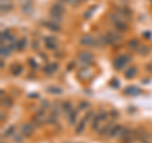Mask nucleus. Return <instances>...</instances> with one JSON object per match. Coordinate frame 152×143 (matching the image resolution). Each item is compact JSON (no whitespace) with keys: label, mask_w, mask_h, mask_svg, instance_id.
<instances>
[{"label":"nucleus","mask_w":152,"mask_h":143,"mask_svg":"<svg viewBox=\"0 0 152 143\" xmlns=\"http://www.w3.org/2000/svg\"><path fill=\"white\" fill-rule=\"evenodd\" d=\"M137 51H138V53L141 56H147V55H148V52H150V48L147 46H140Z\"/></svg>","instance_id":"5701e85b"},{"label":"nucleus","mask_w":152,"mask_h":143,"mask_svg":"<svg viewBox=\"0 0 152 143\" xmlns=\"http://www.w3.org/2000/svg\"><path fill=\"white\" fill-rule=\"evenodd\" d=\"M47 123H48V124H56L57 123V115H53V114H52V117H50L48 119H47Z\"/></svg>","instance_id":"c85d7f7f"},{"label":"nucleus","mask_w":152,"mask_h":143,"mask_svg":"<svg viewBox=\"0 0 152 143\" xmlns=\"http://www.w3.org/2000/svg\"><path fill=\"white\" fill-rule=\"evenodd\" d=\"M80 108H81V109H86V108H89V104L88 103H81V104H80Z\"/></svg>","instance_id":"4c0bfd02"},{"label":"nucleus","mask_w":152,"mask_h":143,"mask_svg":"<svg viewBox=\"0 0 152 143\" xmlns=\"http://www.w3.org/2000/svg\"><path fill=\"white\" fill-rule=\"evenodd\" d=\"M29 65L32 66V69H37V67H38L37 62H34V60H33V58H31V60H29Z\"/></svg>","instance_id":"72a5a7b5"},{"label":"nucleus","mask_w":152,"mask_h":143,"mask_svg":"<svg viewBox=\"0 0 152 143\" xmlns=\"http://www.w3.org/2000/svg\"><path fill=\"white\" fill-rule=\"evenodd\" d=\"M137 74V69L136 67H128L127 71L124 72V77L126 79H133Z\"/></svg>","instance_id":"4468645a"},{"label":"nucleus","mask_w":152,"mask_h":143,"mask_svg":"<svg viewBox=\"0 0 152 143\" xmlns=\"http://www.w3.org/2000/svg\"><path fill=\"white\" fill-rule=\"evenodd\" d=\"M22 10H23V13H24V14H29V13H32V10H33L32 3H31V4H26V5H23Z\"/></svg>","instance_id":"a878e982"},{"label":"nucleus","mask_w":152,"mask_h":143,"mask_svg":"<svg viewBox=\"0 0 152 143\" xmlns=\"http://www.w3.org/2000/svg\"><path fill=\"white\" fill-rule=\"evenodd\" d=\"M33 120H34L36 127H41L42 124H43V123H46L47 118H46V112H45V109H41V110H38V112L36 113L34 118H33Z\"/></svg>","instance_id":"20e7f679"},{"label":"nucleus","mask_w":152,"mask_h":143,"mask_svg":"<svg viewBox=\"0 0 152 143\" xmlns=\"http://www.w3.org/2000/svg\"><path fill=\"white\" fill-rule=\"evenodd\" d=\"M26 46H27V39H26V38H23V39H20V41H18V42H17L15 50H17V51H23Z\"/></svg>","instance_id":"412c9836"},{"label":"nucleus","mask_w":152,"mask_h":143,"mask_svg":"<svg viewBox=\"0 0 152 143\" xmlns=\"http://www.w3.org/2000/svg\"><path fill=\"white\" fill-rule=\"evenodd\" d=\"M12 52L13 50L10 48V47H8V46H3L1 45V51H0V53H1L3 57H8V56H10L12 55Z\"/></svg>","instance_id":"dca6fc26"},{"label":"nucleus","mask_w":152,"mask_h":143,"mask_svg":"<svg viewBox=\"0 0 152 143\" xmlns=\"http://www.w3.org/2000/svg\"><path fill=\"white\" fill-rule=\"evenodd\" d=\"M0 66H1V69L4 67V61H3V60H1V61H0Z\"/></svg>","instance_id":"ea45409f"},{"label":"nucleus","mask_w":152,"mask_h":143,"mask_svg":"<svg viewBox=\"0 0 152 143\" xmlns=\"http://www.w3.org/2000/svg\"><path fill=\"white\" fill-rule=\"evenodd\" d=\"M110 115H112L113 118H118V115H119V114H118V112H117V110H112Z\"/></svg>","instance_id":"c9c22d12"},{"label":"nucleus","mask_w":152,"mask_h":143,"mask_svg":"<svg viewBox=\"0 0 152 143\" xmlns=\"http://www.w3.org/2000/svg\"><path fill=\"white\" fill-rule=\"evenodd\" d=\"M80 43H81L83 46H94V45L98 43V41L95 39L93 36L86 34V36H84L81 39H80Z\"/></svg>","instance_id":"6e6552de"},{"label":"nucleus","mask_w":152,"mask_h":143,"mask_svg":"<svg viewBox=\"0 0 152 143\" xmlns=\"http://www.w3.org/2000/svg\"><path fill=\"white\" fill-rule=\"evenodd\" d=\"M143 36H145V37H148V38H150V37H151V33H150V32H146Z\"/></svg>","instance_id":"58836bf2"},{"label":"nucleus","mask_w":152,"mask_h":143,"mask_svg":"<svg viewBox=\"0 0 152 143\" xmlns=\"http://www.w3.org/2000/svg\"><path fill=\"white\" fill-rule=\"evenodd\" d=\"M23 137H24V136H23V133H22V132H20V133L15 132V133H14V134H13L14 141H15L17 143H22V142H23Z\"/></svg>","instance_id":"393cba45"},{"label":"nucleus","mask_w":152,"mask_h":143,"mask_svg":"<svg viewBox=\"0 0 152 143\" xmlns=\"http://www.w3.org/2000/svg\"><path fill=\"white\" fill-rule=\"evenodd\" d=\"M77 58H79V61L81 63L88 65V63H91L94 61V55L90 51H81L77 55Z\"/></svg>","instance_id":"7ed1b4c3"},{"label":"nucleus","mask_w":152,"mask_h":143,"mask_svg":"<svg viewBox=\"0 0 152 143\" xmlns=\"http://www.w3.org/2000/svg\"><path fill=\"white\" fill-rule=\"evenodd\" d=\"M13 9V4L12 3H5V4H1V12L3 13H8Z\"/></svg>","instance_id":"b1692460"},{"label":"nucleus","mask_w":152,"mask_h":143,"mask_svg":"<svg viewBox=\"0 0 152 143\" xmlns=\"http://www.w3.org/2000/svg\"><path fill=\"white\" fill-rule=\"evenodd\" d=\"M32 47H33L34 50H38V48H39V43H38L37 41H34V42H33V45H32Z\"/></svg>","instance_id":"f704fd0d"},{"label":"nucleus","mask_w":152,"mask_h":143,"mask_svg":"<svg viewBox=\"0 0 152 143\" xmlns=\"http://www.w3.org/2000/svg\"><path fill=\"white\" fill-rule=\"evenodd\" d=\"M105 38H107V43H108V45H113V43H117V42H121L122 36L118 34L117 32L109 31L107 34H105Z\"/></svg>","instance_id":"39448f33"},{"label":"nucleus","mask_w":152,"mask_h":143,"mask_svg":"<svg viewBox=\"0 0 152 143\" xmlns=\"http://www.w3.org/2000/svg\"><path fill=\"white\" fill-rule=\"evenodd\" d=\"M45 45L48 50H56L57 48V42H56V38H53V37H46Z\"/></svg>","instance_id":"1a4fd4ad"},{"label":"nucleus","mask_w":152,"mask_h":143,"mask_svg":"<svg viewBox=\"0 0 152 143\" xmlns=\"http://www.w3.org/2000/svg\"><path fill=\"white\" fill-rule=\"evenodd\" d=\"M61 110L65 112L66 117H69V114L74 110V109H72V104H71L70 101H66V103H64V104H62V109H61Z\"/></svg>","instance_id":"ddd939ff"},{"label":"nucleus","mask_w":152,"mask_h":143,"mask_svg":"<svg viewBox=\"0 0 152 143\" xmlns=\"http://www.w3.org/2000/svg\"><path fill=\"white\" fill-rule=\"evenodd\" d=\"M124 94L128 95V96H137V95L141 94V89L134 86V85H129L124 89Z\"/></svg>","instance_id":"0eeeda50"},{"label":"nucleus","mask_w":152,"mask_h":143,"mask_svg":"<svg viewBox=\"0 0 152 143\" xmlns=\"http://www.w3.org/2000/svg\"><path fill=\"white\" fill-rule=\"evenodd\" d=\"M121 129H122V127H121V125H113V128L110 129V132H109L108 137H117V136H118V133L121 132Z\"/></svg>","instance_id":"a211bd4d"},{"label":"nucleus","mask_w":152,"mask_h":143,"mask_svg":"<svg viewBox=\"0 0 152 143\" xmlns=\"http://www.w3.org/2000/svg\"><path fill=\"white\" fill-rule=\"evenodd\" d=\"M32 0H20V4L22 5H26V4H31Z\"/></svg>","instance_id":"e433bc0d"},{"label":"nucleus","mask_w":152,"mask_h":143,"mask_svg":"<svg viewBox=\"0 0 152 143\" xmlns=\"http://www.w3.org/2000/svg\"><path fill=\"white\" fill-rule=\"evenodd\" d=\"M57 69H58V63H50V65L45 66L43 71H45V74H47V75H53L57 71Z\"/></svg>","instance_id":"9d476101"},{"label":"nucleus","mask_w":152,"mask_h":143,"mask_svg":"<svg viewBox=\"0 0 152 143\" xmlns=\"http://www.w3.org/2000/svg\"><path fill=\"white\" fill-rule=\"evenodd\" d=\"M14 133H15V127L14 125H10V127H8L5 131L3 132V137H10V136H13Z\"/></svg>","instance_id":"6ab92c4d"},{"label":"nucleus","mask_w":152,"mask_h":143,"mask_svg":"<svg viewBox=\"0 0 152 143\" xmlns=\"http://www.w3.org/2000/svg\"><path fill=\"white\" fill-rule=\"evenodd\" d=\"M22 71H23V67L19 63H15L12 66V75L13 76H19L22 74Z\"/></svg>","instance_id":"2eb2a0df"},{"label":"nucleus","mask_w":152,"mask_h":143,"mask_svg":"<svg viewBox=\"0 0 152 143\" xmlns=\"http://www.w3.org/2000/svg\"><path fill=\"white\" fill-rule=\"evenodd\" d=\"M107 119H108V113H107V112H99L93 118L91 129H93V131H98V129H99V125H100V123L107 122Z\"/></svg>","instance_id":"f257e3e1"},{"label":"nucleus","mask_w":152,"mask_h":143,"mask_svg":"<svg viewBox=\"0 0 152 143\" xmlns=\"http://www.w3.org/2000/svg\"><path fill=\"white\" fill-rule=\"evenodd\" d=\"M3 99V101H1V104L4 107H10L12 105V100L10 99H8V98H1Z\"/></svg>","instance_id":"c756f323"},{"label":"nucleus","mask_w":152,"mask_h":143,"mask_svg":"<svg viewBox=\"0 0 152 143\" xmlns=\"http://www.w3.org/2000/svg\"><path fill=\"white\" fill-rule=\"evenodd\" d=\"M42 108H46V109H48L50 108V103H48V100H42Z\"/></svg>","instance_id":"473e14b6"},{"label":"nucleus","mask_w":152,"mask_h":143,"mask_svg":"<svg viewBox=\"0 0 152 143\" xmlns=\"http://www.w3.org/2000/svg\"><path fill=\"white\" fill-rule=\"evenodd\" d=\"M77 76L81 80H86V79H89L90 76H91V71H90L89 69H83V70H80L77 72Z\"/></svg>","instance_id":"f8f14e48"},{"label":"nucleus","mask_w":152,"mask_h":143,"mask_svg":"<svg viewBox=\"0 0 152 143\" xmlns=\"http://www.w3.org/2000/svg\"><path fill=\"white\" fill-rule=\"evenodd\" d=\"M96 8H98L96 5H94V7H91V8H89V9H88V12L84 14V18H86V19H88V18H90V17L93 15V13L95 12V9H96Z\"/></svg>","instance_id":"bb28decb"},{"label":"nucleus","mask_w":152,"mask_h":143,"mask_svg":"<svg viewBox=\"0 0 152 143\" xmlns=\"http://www.w3.org/2000/svg\"><path fill=\"white\" fill-rule=\"evenodd\" d=\"M129 60H131V56L129 55H121V56H118L115 60H114V69H117V70H122L124 66L129 62Z\"/></svg>","instance_id":"f03ea898"},{"label":"nucleus","mask_w":152,"mask_h":143,"mask_svg":"<svg viewBox=\"0 0 152 143\" xmlns=\"http://www.w3.org/2000/svg\"><path fill=\"white\" fill-rule=\"evenodd\" d=\"M91 117H93V112H91V110H89V112L86 113V115H85V117H84L83 119H84V120L88 123V122L90 120V118H91Z\"/></svg>","instance_id":"7c9ffc66"},{"label":"nucleus","mask_w":152,"mask_h":143,"mask_svg":"<svg viewBox=\"0 0 152 143\" xmlns=\"http://www.w3.org/2000/svg\"><path fill=\"white\" fill-rule=\"evenodd\" d=\"M85 124H86V122L83 120L81 122H79V124L76 125V129H75V132H76V134H81V133L84 132V129H85Z\"/></svg>","instance_id":"aec40b11"},{"label":"nucleus","mask_w":152,"mask_h":143,"mask_svg":"<svg viewBox=\"0 0 152 143\" xmlns=\"http://www.w3.org/2000/svg\"><path fill=\"white\" fill-rule=\"evenodd\" d=\"M128 47H129V48H136L137 50V47H140V45L136 39H131L129 42H128Z\"/></svg>","instance_id":"cd10ccee"},{"label":"nucleus","mask_w":152,"mask_h":143,"mask_svg":"<svg viewBox=\"0 0 152 143\" xmlns=\"http://www.w3.org/2000/svg\"><path fill=\"white\" fill-rule=\"evenodd\" d=\"M76 118H77V110H72V112L69 114L67 119H69V123H70L71 125H74L75 123H76Z\"/></svg>","instance_id":"f3484780"},{"label":"nucleus","mask_w":152,"mask_h":143,"mask_svg":"<svg viewBox=\"0 0 152 143\" xmlns=\"http://www.w3.org/2000/svg\"><path fill=\"white\" fill-rule=\"evenodd\" d=\"M47 91H48L50 94H57V95H60V94H62V89H60V88H57V86H48V88H47Z\"/></svg>","instance_id":"4be33fe9"},{"label":"nucleus","mask_w":152,"mask_h":143,"mask_svg":"<svg viewBox=\"0 0 152 143\" xmlns=\"http://www.w3.org/2000/svg\"><path fill=\"white\" fill-rule=\"evenodd\" d=\"M20 132L23 133V136L29 138L33 136V133H34V127H33L31 123H23L22 127H20Z\"/></svg>","instance_id":"423d86ee"},{"label":"nucleus","mask_w":152,"mask_h":143,"mask_svg":"<svg viewBox=\"0 0 152 143\" xmlns=\"http://www.w3.org/2000/svg\"><path fill=\"white\" fill-rule=\"evenodd\" d=\"M45 26L48 28V29H51L52 32H60L61 31V27H60V23H56L53 20H50V22H46Z\"/></svg>","instance_id":"9b49d317"},{"label":"nucleus","mask_w":152,"mask_h":143,"mask_svg":"<svg viewBox=\"0 0 152 143\" xmlns=\"http://www.w3.org/2000/svg\"><path fill=\"white\" fill-rule=\"evenodd\" d=\"M1 143H4V142H1Z\"/></svg>","instance_id":"a19ab883"},{"label":"nucleus","mask_w":152,"mask_h":143,"mask_svg":"<svg viewBox=\"0 0 152 143\" xmlns=\"http://www.w3.org/2000/svg\"><path fill=\"white\" fill-rule=\"evenodd\" d=\"M110 86L112 88H119V82H118V80H112L110 81Z\"/></svg>","instance_id":"2f4dec72"}]
</instances>
